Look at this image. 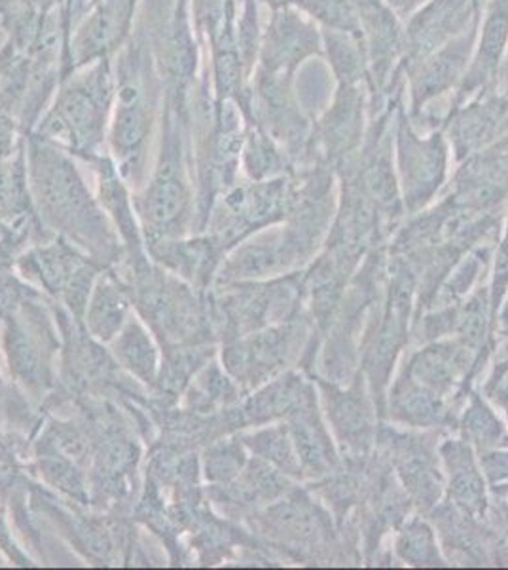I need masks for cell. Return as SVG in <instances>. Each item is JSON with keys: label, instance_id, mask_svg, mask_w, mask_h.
I'll list each match as a JSON object with an SVG mask.
<instances>
[{"label": "cell", "instance_id": "1", "mask_svg": "<svg viewBox=\"0 0 508 570\" xmlns=\"http://www.w3.org/2000/svg\"><path fill=\"white\" fill-rule=\"evenodd\" d=\"M110 105V63L109 59H101L84 77L63 85L40 131L64 139L74 147H90L103 136Z\"/></svg>", "mask_w": 508, "mask_h": 570}, {"label": "cell", "instance_id": "14", "mask_svg": "<svg viewBox=\"0 0 508 570\" xmlns=\"http://www.w3.org/2000/svg\"><path fill=\"white\" fill-rule=\"evenodd\" d=\"M260 4L270 7V10H277V8L287 7V0H258Z\"/></svg>", "mask_w": 508, "mask_h": 570}, {"label": "cell", "instance_id": "10", "mask_svg": "<svg viewBox=\"0 0 508 570\" xmlns=\"http://www.w3.org/2000/svg\"><path fill=\"white\" fill-rule=\"evenodd\" d=\"M372 118V90L368 85L336 82L329 109L313 124V137L327 149H348L359 141Z\"/></svg>", "mask_w": 508, "mask_h": 570}, {"label": "cell", "instance_id": "8", "mask_svg": "<svg viewBox=\"0 0 508 570\" xmlns=\"http://www.w3.org/2000/svg\"><path fill=\"white\" fill-rule=\"evenodd\" d=\"M137 0H99L96 10L78 29L77 37L67 48L63 80L69 72L91 61L109 59L110 53L128 39Z\"/></svg>", "mask_w": 508, "mask_h": 570}, {"label": "cell", "instance_id": "11", "mask_svg": "<svg viewBox=\"0 0 508 570\" xmlns=\"http://www.w3.org/2000/svg\"><path fill=\"white\" fill-rule=\"evenodd\" d=\"M321 33L322 48H325L322 58L329 61L336 82L370 86L367 50L360 35L329 31V29H321Z\"/></svg>", "mask_w": 508, "mask_h": 570}, {"label": "cell", "instance_id": "12", "mask_svg": "<svg viewBox=\"0 0 508 570\" xmlns=\"http://www.w3.org/2000/svg\"><path fill=\"white\" fill-rule=\"evenodd\" d=\"M287 7L297 8L321 29L360 35L353 0H287Z\"/></svg>", "mask_w": 508, "mask_h": 570}, {"label": "cell", "instance_id": "9", "mask_svg": "<svg viewBox=\"0 0 508 570\" xmlns=\"http://www.w3.org/2000/svg\"><path fill=\"white\" fill-rule=\"evenodd\" d=\"M397 145H399L400 166L405 169L406 183L416 198L437 187L445 174L446 137L445 126H438L431 136L421 137L416 131V124L406 112L402 99L395 118Z\"/></svg>", "mask_w": 508, "mask_h": 570}, {"label": "cell", "instance_id": "13", "mask_svg": "<svg viewBox=\"0 0 508 570\" xmlns=\"http://www.w3.org/2000/svg\"><path fill=\"white\" fill-rule=\"evenodd\" d=\"M386 2L397 12L400 20L406 21L429 0H386Z\"/></svg>", "mask_w": 508, "mask_h": 570}, {"label": "cell", "instance_id": "15", "mask_svg": "<svg viewBox=\"0 0 508 570\" xmlns=\"http://www.w3.org/2000/svg\"><path fill=\"white\" fill-rule=\"evenodd\" d=\"M501 85L508 86V56L507 61H505V67H502Z\"/></svg>", "mask_w": 508, "mask_h": 570}, {"label": "cell", "instance_id": "3", "mask_svg": "<svg viewBox=\"0 0 508 570\" xmlns=\"http://www.w3.org/2000/svg\"><path fill=\"white\" fill-rule=\"evenodd\" d=\"M155 71L141 37L129 40L118 63L117 115L112 126L114 149L133 158L149 137L155 109Z\"/></svg>", "mask_w": 508, "mask_h": 570}, {"label": "cell", "instance_id": "4", "mask_svg": "<svg viewBox=\"0 0 508 570\" xmlns=\"http://www.w3.org/2000/svg\"><path fill=\"white\" fill-rule=\"evenodd\" d=\"M478 27L480 21L467 29L464 35L440 46L431 56L406 69V112L412 122H418L419 118L435 105L445 104L450 107V98L461 85L475 53Z\"/></svg>", "mask_w": 508, "mask_h": 570}, {"label": "cell", "instance_id": "7", "mask_svg": "<svg viewBox=\"0 0 508 570\" xmlns=\"http://www.w3.org/2000/svg\"><path fill=\"white\" fill-rule=\"evenodd\" d=\"M507 56L508 0H486L475 53L461 85L450 98L448 112L501 85L502 67Z\"/></svg>", "mask_w": 508, "mask_h": 570}, {"label": "cell", "instance_id": "6", "mask_svg": "<svg viewBox=\"0 0 508 570\" xmlns=\"http://www.w3.org/2000/svg\"><path fill=\"white\" fill-rule=\"evenodd\" d=\"M486 0H429L405 21L402 75L408 67L431 56L435 50L482 18Z\"/></svg>", "mask_w": 508, "mask_h": 570}, {"label": "cell", "instance_id": "2", "mask_svg": "<svg viewBox=\"0 0 508 570\" xmlns=\"http://www.w3.org/2000/svg\"><path fill=\"white\" fill-rule=\"evenodd\" d=\"M353 7L359 18L360 39L367 50L373 115L392 98L406 94L405 21L386 0H353Z\"/></svg>", "mask_w": 508, "mask_h": 570}, {"label": "cell", "instance_id": "5", "mask_svg": "<svg viewBox=\"0 0 508 570\" xmlns=\"http://www.w3.org/2000/svg\"><path fill=\"white\" fill-rule=\"evenodd\" d=\"M322 56L321 27L297 8L281 7L271 10L270 23L260 39L255 72L297 78L302 63Z\"/></svg>", "mask_w": 508, "mask_h": 570}]
</instances>
